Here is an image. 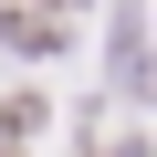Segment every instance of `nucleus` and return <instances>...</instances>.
I'll use <instances>...</instances> for the list:
<instances>
[{"instance_id": "f257e3e1", "label": "nucleus", "mask_w": 157, "mask_h": 157, "mask_svg": "<svg viewBox=\"0 0 157 157\" xmlns=\"http://www.w3.org/2000/svg\"><path fill=\"white\" fill-rule=\"evenodd\" d=\"M52 11H84V0H52Z\"/></svg>"}]
</instances>
